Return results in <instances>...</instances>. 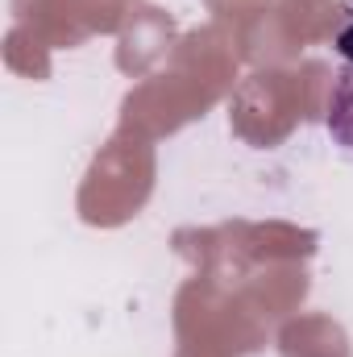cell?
I'll return each instance as SVG.
<instances>
[{
	"instance_id": "1",
	"label": "cell",
	"mask_w": 353,
	"mask_h": 357,
	"mask_svg": "<svg viewBox=\"0 0 353 357\" xmlns=\"http://www.w3.org/2000/svg\"><path fill=\"white\" fill-rule=\"evenodd\" d=\"M337 54L341 67L333 71V88H329V108H324V129L333 137V146L353 158V25L337 33Z\"/></svg>"
}]
</instances>
